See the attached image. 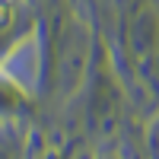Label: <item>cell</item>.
I'll return each instance as SVG.
<instances>
[{"mask_svg": "<svg viewBox=\"0 0 159 159\" xmlns=\"http://www.w3.org/2000/svg\"><path fill=\"white\" fill-rule=\"evenodd\" d=\"M13 16H16V7H13V0H0V25H7L13 22Z\"/></svg>", "mask_w": 159, "mask_h": 159, "instance_id": "6da1fadb", "label": "cell"}]
</instances>
